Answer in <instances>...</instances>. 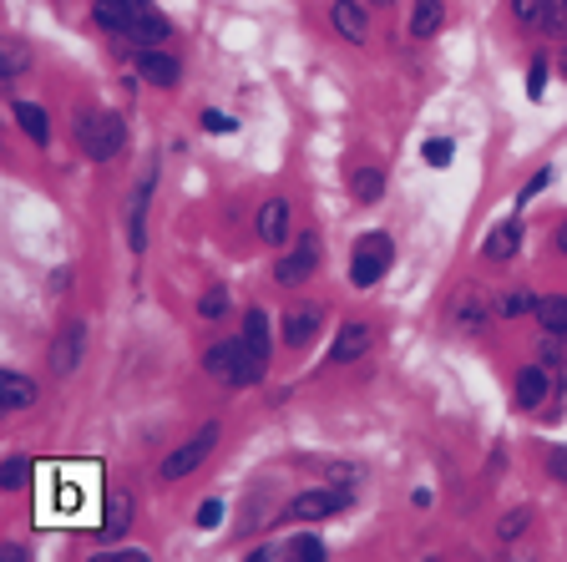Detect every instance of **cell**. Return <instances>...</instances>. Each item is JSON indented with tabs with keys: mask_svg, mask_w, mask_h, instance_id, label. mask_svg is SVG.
<instances>
[{
	"mask_svg": "<svg viewBox=\"0 0 567 562\" xmlns=\"http://www.w3.org/2000/svg\"><path fill=\"white\" fill-rule=\"evenodd\" d=\"M76 142L92 163H107V157H117L127 147V122L117 112H81L76 117Z\"/></svg>",
	"mask_w": 567,
	"mask_h": 562,
	"instance_id": "obj_1",
	"label": "cell"
},
{
	"mask_svg": "<svg viewBox=\"0 0 567 562\" xmlns=\"http://www.w3.org/2000/svg\"><path fill=\"white\" fill-rule=\"evenodd\" d=\"M390 259H395L390 238H385V233H365V238H360V249H355V259H350V284H355V289L380 284L385 269H390Z\"/></svg>",
	"mask_w": 567,
	"mask_h": 562,
	"instance_id": "obj_2",
	"label": "cell"
},
{
	"mask_svg": "<svg viewBox=\"0 0 567 562\" xmlns=\"http://www.w3.org/2000/svg\"><path fill=\"white\" fill-rule=\"evenodd\" d=\"M213 446H218V426L208 421L198 436H188L178 451H168L162 456V481H178V476H188V471H198L208 456H213Z\"/></svg>",
	"mask_w": 567,
	"mask_h": 562,
	"instance_id": "obj_3",
	"label": "cell"
},
{
	"mask_svg": "<svg viewBox=\"0 0 567 562\" xmlns=\"http://www.w3.org/2000/svg\"><path fill=\"white\" fill-rule=\"evenodd\" d=\"M81 360H87V319H66L61 335L51 340V375L66 380V375H76Z\"/></svg>",
	"mask_w": 567,
	"mask_h": 562,
	"instance_id": "obj_4",
	"label": "cell"
},
{
	"mask_svg": "<svg viewBox=\"0 0 567 562\" xmlns=\"http://www.w3.org/2000/svg\"><path fill=\"white\" fill-rule=\"evenodd\" d=\"M345 507H350V492L324 487V492H299V497L289 502V517H294V522H319V517L345 512Z\"/></svg>",
	"mask_w": 567,
	"mask_h": 562,
	"instance_id": "obj_5",
	"label": "cell"
},
{
	"mask_svg": "<svg viewBox=\"0 0 567 562\" xmlns=\"http://www.w3.org/2000/svg\"><path fill=\"white\" fill-rule=\"evenodd\" d=\"M147 11H152L147 0H97V26L112 36H132Z\"/></svg>",
	"mask_w": 567,
	"mask_h": 562,
	"instance_id": "obj_6",
	"label": "cell"
},
{
	"mask_svg": "<svg viewBox=\"0 0 567 562\" xmlns=\"http://www.w3.org/2000/svg\"><path fill=\"white\" fill-rule=\"evenodd\" d=\"M314 264H319V238H314V233H304L299 244H289V254L279 259L274 279H279V284H304V279L314 274Z\"/></svg>",
	"mask_w": 567,
	"mask_h": 562,
	"instance_id": "obj_7",
	"label": "cell"
},
{
	"mask_svg": "<svg viewBox=\"0 0 567 562\" xmlns=\"http://www.w3.org/2000/svg\"><path fill=\"white\" fill-rule=\"evenodd\" d=\"M152 188H157V168L137 183V193H132V203H127V238H132V254H142L147 249V203H152Z\"/></svg>",
	"mask_w": 567,
	"mask_h": 562,
	"instance_id": "obj_8",
	"label": "cell"
},
{
	"mask_svg": "<svg viewBox=\"0 0 567 562\" xmlns=\"http://www.w3.org/2000/svg\"><path fill=\"white\" fill-rule=\"evenodd\" d=\"M137 71L147 76L152 87H178V76H183V61H178V56H168L162 46H147V51L137 56Z\"/></svg>",
	"mask_w": 567,
	"mask_h": 562,
	"instance_id": "obj_9",
	"label": "cell"
},
{
	"mask_svg": "<svg viewBox=\"0 0 567 562\" xmlns=\"http://www.w3.org/2000/svg\"><path fill=\"white\" fill-rule=\"evenodd\" d=\"M365 350H370V325H360V319H345L340 335H335V345H330V365H350V360H360Z\"/></svg>",
	"mask_w": 567,
	"mask_h": 562,
	"instance_id": "obj_10",
	"label": "cell"
},
{
	"mask_svg": "<svg viewBox=\"0 0 567 562\" xmlns=\"http://www.w3.org/2000/svg\"><path fill=\"white\" fill-rule=\"evenodd\" d=\"M330 21H335V31L345 41H370V11H365V0H335Z\"/></svg>",
	"mask_w": 567,
	"mask_h": 562,
	"instance_id": "obj_11",
	"label": "cell"
},
{
	"mask_svg": "<svg viewBox=\"0 0 567 562\" xmlns=\"http://www.w3.org/2000/svg\"><path fill=\"white\" fill-rule=\"evenodd\" d=\"M319 319H324V314H319L314 304L289 309V314H284V345H289V350H304V345L319 335Z\"/></svg>",
	"mask_w": 567,
	"mask_h": 562,
	"instance_id": "obj_12",
	"label": "cell"
},
{
	"mask_svg": "<svg viewBox=\"0 0 567 562\" xmlns=\"http://www.w3.org/2000/svg\"><path fill=\"white\" fill-rule=\"evenodd\" d=\"M0 406L6 411H31L36 406V385L21 370H0Z\"/></svg>",
	"mask_w": 567,
	"mask_h": 562,
	"instance_id": "obj_13",
	"label": "cell"
},
{
	"mask_svg": "<svg viewBox=\"0 0 567 562\" xmlns=\"http://www.w3.org/2000/svg\"><path fill=\"white\" fill-rule=\"evenodd\" d=\"M259 238L264 244H279L284 249V238H289V203L284 198H269L259 208Z\"/></svg>",
	"mask_w": 567,
	"mask_h": 562,
	"instance_id": "obj_14",
	"label": "cell"
},
{
	"mask_svg": "<svg viewBox=\"0 0 567 562\" xmlns=\"http://www.w3.org/2000/svg\"><path fill=\"white\" fill-rule=\"evenodd\" d=\"M517 244H522V223H502V228H492V233H486L481 254L492 259V264H507V259L517 254Z\"/></svg>",
	"mask_w": 567,
	"mask_h": 562,
	"instance_id": "obj_15",
	"label": "cell"
},
{
	"mask_svg": "<svg viewBox=\"0 0 567 562\" xmlns=\"http://www.w3.org/2000/svg\"><path fill=\"white\" fill-rule=\"evenodd\" d=\"M542 400H547V370L542 365H527L517 375V411H537Z\"/></svg>",
	"mask_w": 567,
	"mask_h": 562,
	"instance_id": "obj_16",
	"label": "cell"
},
{
	"mask_svg": "<svg viewBox=\"0 0 567 562\" xmlns=\"http://www.w3.org/2000/svg\"><path fill=\"white\" fill-rule=\"evenodd\" d=\"M441 21H446V0H416V6H411V36L416 41L436 36Z\"/></svg>",
	"mask_w": 567,
	"mask_h": 562,
	"instance_id": "obj_17",
	"label": "cell"
},
{
	"mask_svg": "<svg viewBox=\"0 0 567 562\" xmlns=\"http://www.w3.org/2000/svg\"><path fill=\"white\" fill-rule=\"evenodd\" d=\"M127 522H132V497L127 492H107V507H102V537H117V532H127Z\"/></svg>",
	"mask_w": 567,
	"mask_h": 562,
	"instance_id": "obj_18",
	"label": "cell"
},
{
	"mask_svg": "<svg viewBox=\"0 0 567 562\" xmlns=\"http://www.w3.org/2000/svg\"><path fill=\"white\" fill-rule=\"evenodd\" d=\"M243 350L269 360V314L264 309H249V319H243Z\"/></svg>",
	"mask_w": 567,
	"mask_h": 562,
	"instance_id": "obj_19",
	"label": "cell"
},
{
	"mask_svg": "<svg viewBox=\"0 0 567 562\" xmlns=\"http://www.w3.org/2000/svg\"><path fill=\"white\" fill-rule=\"evenodd\" d=\"M537 325H542L547 335H567V294L537 299Z\"/></svg>",
	"mask_w": 567,
	"mask_h": 562,
	"instance_id": "obj_20",
	"label": "cell"
},
{
	"mask_svg": "<svg viewBox=\"0 0 567 562\" xmlns=\"http://www.w3.org/2000/svg\"><path fill=\"white\" fill-rule=\"evenodd\" d=\"M203 370H208L213 380H233V370H238V340L213 345V350L203 355Z\"/></svg>",
	"mask_w": 567,
	"mask_h": 562,
	"instance_id": "obj_21",
	"label": "cell"
},
{
	"mask_svg": "<svg viewBox=\"0 0 567 562\" xmlns=\"http://www.w3.org/2000/svg\"><path fill=\"white\" fill-rule=\"evenodd\" d=\"M168 36H173V26H168V16H157V11H147V16L137 21V31H132L127 41H137V46L147 51V46H162V41H168Z\"/></svg>",
	"mask_w": 567,
	"mask_h": 562,
	"instance_id": "obj_22",
	"label": "cell"
},
{
	"mask_svg": "<svg viewBox=\"0 0 567 562\" xmlns=\"http://www.w3.org/2000/svg\"><path fill=\"white\" fill-rule=\"evenodd\" d=\"M16 122H21V132L31 137V142H51V122H46V112L36 107V102H16Z\"/></svg>",
	"mask_w": 567,
	"mask_h": 562,
	"instance_id": "obj_23",
	"label": "cell"
},
{
	"mask_svg": "<svg viewBox=\"0 0 567 562\" xmlns=\"http://www.w3.org/2000/svg\"><path fill=\"white\" fill-rule=\"evenodd\" d=\"M486 314H492V304H486L481 294H461V304H456V325H461L466 335H476V330L486 325Z\"/></svg>",
	"mask_w": 567,
	"mask_h": 562,
	"instance_id": "obj_24",
	"label": "cell"
},
{
	"mask_svg": "<svg viewBox=\"0 0 567 562\" xmlns=\"http://www.w3.org/2000/svg\"><path fill=\"white\" fill-rule=\"evenodd\" d=\"M350 193H355L360 203H375V198L385 193V173H375V168H355V178H350Z\"/></svg>",
	"mask_w": 567,
	"mask_h": 562,
	"instance_id": "obj_25",
	"label": "cell"
},
{
	"mask_svg": "<svg viewBox=\"0 0 567 562\" xmlns=\"http://www.w3.org/2000/svg\"><path fill=\"white\" fill-rule=\"evenodd\" d=\"M512 16L522 26H552V0H512Z\"/></svg>",
	"mask_w": 567,
	"mask_h": 562,
	"instance_id": "obj_26",
	"label": "cell"
},
{
	"mask_svg": "<svg viewBox=\"0 0 567 562\" xmlns=\"http://www.w3.org/2000/svg\"><path fill=\"white\" fill-rule=\"evenodd\" d=\"M26 46L21 41H0V76H6V82H16V76L26 71Z\"/></svg>",
	"mask_w": 567,
	"mask_h": 562,
	"instance_id": "obj_27",
	"label": "cell"
},
{
	"mask_svg": "<svg viewBox=\"0 0 567 562\" xmlns=\"http://www.w3.org/2000/svg\"><path fill=\"white\" fill-rule=\"evenodd\" d=\"M26 476H31V461L11 456L6 466H0V487H6V492H21V487H26Z\"/></svg>",
	"mask_w": 567,
	"mask_h": 562,
	"instance_id": "obj_28",
	"label": "cell"
},
{
	"mask_svg": "<svg viewBox=\"0 0 567 562\" xmlns=\"http://www.w3.org/2000/svg\"><path fill=\"white\" fill-rule=\"evenodd\" d=\"M284 547H289V557H299V562H324V542H319V537H289Z\"/></svg>",
	"mask_w": 567,
	"mask_h": 562,
	"instance_id": "obj_29",
	"label": "cell"
},
{
	"mask_svg": "<svg viewBox=\"0 0 567 562\" xmlns=\"http://www.w3.org/2000/svg\"><path fill=\"white\" fill-rule=\"evenodd\" d=\"M223 309H228V294H223V284H213V289L198 299V314H203V319H218Z\"/></svg>",
	"mask_w": 567,
	"mask_h": 562,
	"instance_id": "obj_30",
	"label": "cell"
},
{
	"mask_svg": "<svg viewBox=\"0 0 567 562\" xmlns=\"http://www.w3.org/2000/svg\"><path fill=\"white\" fill-rule=\"evenodd\" d=\"M497 314H507V319H517V314H537V299H532V294H507V299L497 304Z\"/></svg>",
	"mask_w": 567,
	"mask_h": 562,
	"instance_id": "obj_31",
	"label": "cell"
},
{
	"mask_svg": "<svg viewBox=\"0 0 567 562\" xmlns=\"http://www.w3.org/2000/svg\"><path fill=\"white\" fill-rule=\"evenodd\" d=\"M522 527H527V507L507 512V517L497 522V537H502V542H517V537H522Z\"/></svg>",
	"mask_w": 567,
	"mask_h": 562,
	"instance_id": "obj_32",
	"label": "cell"
},
{
	"mask_svg": "<svg viewBox=\"0 0 567 562\" xmlns=\"http://www.w3.org/2000/svg\"><path fill=\"white\" fill-rule=\"evenodd\" d=\"M451 157H456V147H451L446 137H431V142H426V163H431V168H446Z\"/></svg>",
	"mask_w": 567,
	"mask_h": 562,
	"instance_id": "obj_33",
	"label": "cell"
},
{
	"mask_svg": "<svg viewBox=\"0 0 567 562\" xmlns=\"http://www.w3.org/2000/svg\"><path fill=\"white\" fill-rule=\"evenodd\" d=\"M542 87H547V61L537 56V61H532V76H527V97L537 102V97H542Z\"/></svg>",
	"mask_w": 567,
	"mask_h": 562,
	"instance_id": "obj_34",
	"label": "cell"
},
{
	"mask_svg": "<svg viewBox=\"0 0 567 562\" xmlns=\"http://www.w3.org/2000/svg\"><path fill=\"white\" fill-rule=\"evenodd\" d=\"M223 522V502H203L198 507V527H218Z\"/></svg>",
	"mask_w": 567,
	"mask_h": 562,
	"instance_id": "obj_35",
	"label": "cell"
},
{
	"mask_svg": "<svg viewBox=\"0 0 567 562\" xmlns=\"http://www.w3.org/2000/svg\"><path fill=\"white\" fill-rule=\"evenodd\" d=\"M203 127L223 137V132H233V117H223V112H203Z\"/></svg>",
	"mask_w": 567,
	"mask_h": 562,
	"instance_id": "obj_36",
	"label": "cell"
},
{
	"mask_svg": "<svg viewBox=\"0 0 567 562\" xmlns=\"http://www.w3.org/2000/svg\"><path fill=\"white\" fill-rule=\"evenodd\" d=\"M547 466H552V476H562V481H567V446H552Z\"/></svg>",
	"mask_w": 567,
	"mask_h": 562,
	"instance_id": "obj_37",
	"label": "cell"
},
{
	"mask_svg": "<svg viewBox=\"0 0 567 562\" xmlns=\"http://www.w3.org/2000/svg\"><path fill=\"white\" fill-rule=\"evenodd\" d=\"M547 183H552V173H537V178H532V183L522 188V198H517V203H527V198H537V193H542Z\"/></svg>",
	"mask_w": 567,
	"mask_h": 562,
	"instance_id": "obj_38",
	"label": "cell"
},
{
	"mask_svg": "<svg viewBox=\"0 0 567 562\" xmlns=\"http://www.w3.org/2000/svg\"><path fill=\"white\" fill-rule=\"evenodd\" d=\"M552 26L567 31V0H552Z\"/></svg>",
	"mask_w": 567,
	"mask_h": 562,
	"instance_id": "obj_39",
	"label": "cell"
},
{
	"mask_svg": "<svg viewBox=\"0 0 567 562\" xmlns=\"http://www.w3.org/2000/svg\"><path fill=\"white\" fill-rule=\"evenodd\" d=\"M557 249L567 254V223H562V233H557Z\"/></svg>",
	"mask_w": 567,
	"mask_h": 562,
	"instance_id": "obj_40",
	"label": "cell"
},
{
	"mask_svg": "<svg viewBox=\"0 0 567 562\" xmlns=\"http://www.w3.org/2000/svg\"><path fill=\"white\" fill-rule=\"evenodd\" d=\"M370 6H395V0H370Z\"/></svg>",
	"mask_w": 567,
	"mask_h": 562,
	"instance_id": "obj_41",
	"label": "cell"
},
{
	"mask_svg": "<svg viewBox=\"0 0 567 562\" xmlns=\"http://www.w3.org/2000/svg\"><path fill=\"white\" fill-rule=\"evenodd\" d=\"M562 76H567V51H562Z\"/></svg>",
	"mask_w": 567,
	"mask_h": 562,
	"instance_id": "obj_42",
	"label": "cell"
}]
</instances>
